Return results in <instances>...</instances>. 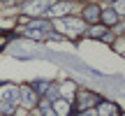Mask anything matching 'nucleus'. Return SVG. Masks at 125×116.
<instances>
[{
	"mask_svg": "<svg viewBox=\"0 0 125 116\" xmlns=\"http://www.w3.org/2000/svg\"><path fill=\"white\" fill-rule=\"evenodd\" d=\"M21 104L26 109H32L37 104V95H35V91H32V88H28V86H26V88L21 91Z\"/></svg>",
	"mask_w": 125,
	"mask_h": 116,
	"instance_id": "nucleus-3",
	"label": "nucleus"
},
{
	"mask_svg": "<svg viewBox=\"0 0 125 116\" xmlns=\"http://www.w3.org/2000/svg\"><path fill=\"white\" fill-rule=\"evenodd\" d=\"M116 16H118V14L114 12V9H104V12H102V21H107V26L116 23Z\"/></svg>",
	"mask_w": 125,
	"mask_h": 116,
	"instance_id": "nucleus-8",
	"label": "nucleus"
},
{
	"mask_svg": "<svg viewBox=\"0 0 125 116\" xmlns=\"http://www.w3.org/2000/svg\"><path fill=\"white\" fill-rule=\"evenodd\" d=\"M93 102H97V95L95 93H81L79 95V104L81 107H88V104H93Z\"/></svg>",
	"mask_w": 125,
	"mask_h": 116,
	"instance_id": "nucleus-7",
	"label": "nucleus"
},
{
	"mask_svg": "<svg viewBox=\"0 0 125 116\" xmlns=\"http://www.w3.org/2000/svg\"><path fill=\"white\" fill-rule=\"evenodd\" d=\"M60 33H67V35H79V33L86 30V23L76 21V19H60V21L53 23Z\"/></svg>",
	"mask_w": 125,
	"mask_h": 116,
	"instance_id": "nucleus-2",
	"label": "nucleus"
},
{
	"mask_svg": "<svg viewBox=\"0 0 125 116\" xmlns=\"http://www.w3.org/2000/svg\"><path fill=\"white\" fill-rule=\"evenodd\" d=\"M114 12H116V14H125V0H116V5H114Z\"/></svg>",
	"mask_w": 125,
	"mask_h": 116,
	"instance_id": "nucleus-11",
	"label": "nucleus"
},
{
	"mask_svg": "<svg viewBox=\"0 0 125 116\" xmlns=\"http://www.w3.org/2000/svg\"><path fill=\"white\" fill-rule=\"evenodd\" d=\"M90 35H93V37H100V35H104V26H97V28H93V30H90Z\"/></svg>",
	"mask_w": 125,
	"mask_h": 116,
	"instance_id": "nucleus-14",
	"label": "nucleus"
},
{
	"mask_svg": "<svg viewBox=\"0 0 125 116\" xmlns=\"http://www.w3.org/2000/svg\"><path fill=\"white\" fill-rule=\"evenodd\" d=\"M81 116H97V114H95V112H83Z\"/></svg>",
	"mask_w": 125,
	"mask_h": 116,
	"instance_id": "nucleus-15",
	"label": "nucleus"
},
{
	"mask_svg": "<svg viewBox=\"0 0 125 116\" xmlns=\"http://www.w3.org/2000/svg\"><path fill=\"white\" fill-rule=\"evenodd\" d=\"M42 112H44V116H56V112L49 107V102H42Z\"/></svg>",
	"mask_w": 125,
	"mask_h": 116,
	"instance_id": "nucleus-13",
	"label": "nucleus"
},
{
	"mask_svg": "<svg viewBox=\"0 0 125 116\" xmlns=\"http://www.w3.org/2000/svg\"><path fill=\"white\" fill-rule=\"evenodd\" d=\"M28 14H42V12H49V2L46 0H35V2H30L26 7Z\"/></svg>",
	"mask_w": 125,
	"mask_h": 116,
	"instance_id": "nucleus-4",
	"label": "nucleus"
},
{
	"mask_svg": "<svg viewBox=\"0 0 125 116\" xmlns=\"http://www.w3.org/2000/svg\"><path fill=\"white\" fill-rule=\"evenodd\" d=\"M19 95H21V91H19L16 86L7 84L2 88V107H0V112L9 116V114L14 112V107H16V102H19Z\"/></svg>",
	"mask_w": 125,
	"mask_h": 116,
	"instance_id": "nucleus-1",
	"label": "nucleus"
},
{
	"mask_svg": "<svg viewBox=\"0 0 125 116\" xmlns=\"http://www.w3.org/2000/svg\"><path fill=\"white\" fill-rule=\"evenodd\" d=\"M67 12H70V5L67 2H56L53 7H49L51 16H62V14H67Z\"/></svg>",
	"mask_w": 125,
	"mask_h": 116,
	"instance_id": "nucleus-5",
	"label": "nucleus"
},
{
	"mask_svg": "<svg viewBox=\"0 0 125 116\" xmlns=\"http://www.w3.org/2000/svg\"><path fill=\"white\" fill-rule=\"evenodd\" d=\"M32 91H49V84H46V81H35Z\"/></svg>",
	"mask_w": 125,
	"mask_h": 116,
	"instance_id": "nucleus-12",
	"label": "nucleus"
},
{
	"mask_svg": "<svg viewBox=\"0 0 125 116\" xmlns=\"http://www.w3.org/2000/svg\"><path fill=\"white\" fill-rule=\"evenodd\" d=\"M123 116H125V114H123Z\"/></svg>",
	"mask_w": 125,
	"mask_h": 116,
	"instance_id": "nucleus-16",
	"label": "nucleus"
},
{
	"mask_svg": "<svg viewBox=\"0 0 125 116\" xmlns=\"http://www.w3.org/2000/svg\"><path fill=\"white\" fill-rule=\"evenodd\" d=\"M114 112H116L114 104H109V102H102V104H100V116H111Z\"/></svg>",
	"mask_w": 125,
	"mask_h": 116,
	"instance_id": "nucleus-10",
	"label": "nucleus"
},
{
	"mask_svg": "<svg viewBox=\"0 0 125 116\" xmlns=\"http://www.w3.org/2000/svg\"><path fill=\"white\" fill-rule=\"evenodd\" d=\"M83 16H86V21H97L100 19V9L95 7V5H90V7L83 9Z\"/></svg>",
	"mask_w": 125,
	"mask_h": 116,
	"instance_id": "nucleus-6",
	"label": "nucleus"
},
{
	"mask_svg": "<svg viewBox=\"0 0 125 116\" xmlns=\"http://www.w3.org/2000/svg\"><path fill=\"white\" fill-rule=\"evenodd\" d=\"M67 109H70V104L65 102V100H56V107H53V112H56V116H62L67 112Z\"/></svg>",
	"mask_w": 125,
	"mask_h": 116,
	"instance_id": "nucleus-9",
	"label": "nucleus"
}]
</instances>
